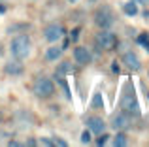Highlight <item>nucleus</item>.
<instances>
[{
  "label": "nucleus",
  "mask_w": 149,
  "mask_h": 147,
  "mask_svg": "<svg viewBox=\"0 0 149 147\" xmlns=\"http://www.w3.org/2000/svg\"><path fill=\"white\" fill-rule=\"evenodd\" d=\"M11 55L15 57V59H26V57L30 55V51H32V42H30V38L26 36V34H19V36H15L13 40H11Z\"/></svg>",
  "instance_id": "obj_1"
},
{
  "label": "nucleus",
  "mask_w": 149,
  "mask_h": 147,
  "mask_svg": "<svg viewBox=\"0 0 149 147\" xmlns=\"http://www.w3.org/2000/svg\"><path fill=\"white\" fill-rule=\"evenodd\" d=\"M95 23L98 28H109L115 23V13L109 6H98L95 11Z\"/></svg>",
  "instance_id": "obj_2"
},
{
  "label": "nucleus",
  "mask_w": 149,
  "mask_h": 147,
  "mask_svg": "<svg viewBox=\"0 0 149 147\" xmlns=\"http://www.w3.org/2000/svg\"><path fill=\"white\" fill-rule=\"evenodd\" d=\"M32 91H34V94H36L38 98H49V96L55 92L53 81H51L49 77H44V76H40L36 81H34V85H32Z\"/></svg>",
  "instance_id": "obj_3"
},
{
  "label": "nucleus",
  "mask_w": 149,
  "mask_h": 147,
  "mask_svg": "<svg viewBox=\"0 0 149 147\" xmlns=\"http://www.w3.org/2000/svg\"><path fill=\"white\" fill-rule=\"evenodd\" d=\"M121 107L123 111H127L128 115H140V106H138V100H136L134 91L127 89L121 96Z\"/></svg>",
  "instance_id": "obj_4"
},
{
  "label": "nucleus",
  "mask_w": 149,
  "mask_h": 147,
  "mask_svg": "<svg viewBox=\"0 0 149 147\" xmlns=\"http://www.w3.org/2000/svg\"><path fill=\"white\" fill-rule=\"evenodd\" d=\"M96 45L102 49H108V51H111V49L117 47V36L113 32H109L108 28H102V32L96 34Z\"/></svg>",
  "instance_id": "obj_5"
},
{
  "label": "nucleus",
  "mask_w": 149,
  "mask_h": 147,
  "mask_svg": "<svg viewBox=\"0 0 149 147\" xmlns=\"http://www.w3.org/2000/svg\"><path fill=\"white\" fill-rule=\"evenodd\" d=\"M62 36H64V28L61 25H57V23H51V25H47L44 28V38L47 42H57Z\"/></svg>",
  "instance_id": "obj_6"
},
{
  "label": "nucleus",
  "mask_w": 149,
  "mask_h": 147,
  "mask_svg": "<svg viewBox=\"0 0 149 147\" xmlns=\"http://www.w3.org/2000/svg\"><path fill=\"white\" fill-rule=\"evenodd\" d=\"M111 128L113 130H125L128 128V125H130V117H128L127 111H119V113L111 115Z\"/></svg>",
  "instance_id": "obj_7"
},
{
  "label": "nucleus",
  "mask_w": 149,
  "mask_h": 147,
  "mask_svg": "<svg viewBox=\"0 0 149 147\" xmlns=\"http://www.w3.org/2000/svg\"><path fill=\"white\" fill-rule=\"evenodd\" d=\"M123 62L127 64L130 70H134V72H138L140 68H142V60H140V57L136 55V53H132V51H127L123 55Z\"/></svg>",
  "instance_id": "obj_8"
},
{
  "label": "nucleus",
  "mask_w": 149,
  "mask_h": 147,
  "mask_svg": "<svg viewBox=\"0 0 149 147\" xmlns=\"http://www.w3.org/2000/svg\"><path fill=\"white\" fill-rule=\"evenodd\" d=\"M74 59H76V62H79V64H89L93 57H91V53H89L87 47L77 45V47L74 49Z\"/></svg>",
  "instance_id": "obj_9"
},
{
  "label": "nucleus",
  "mask_w": 149,
  "mask_h": 147,
  "mask_svg": "<svg viewBox=\"0 0 149 147\" xmlns=\"http://www.w3.org/2000/svg\"><path fill=\"white\" fill-rule=\"evenodd\" d=\"M6 74L8 76H21L23 72H25V66H23V62H19V60H10V62H6Z\"/></svg>",
  "instance_id": "obj_10"
},
{
  "label": "nucleus",
  "mask_w": 149,
  "mask_h": 147,
  "mask_svg": "<svg viewBox=\"0 0 149 147\" xmlns=\"http://www.w3.org/2000/svg\"><path fill=\"white\" fill-rule=\"evenodd\" d=\"M87 128L91 130V132H95V134H100V132H104L106 125H104V121H102L100 117H89L87 119Z\"/></svg>",
  "instance_id": "obj_11"
},
{
  "label": "nucleus",
  "mask_w": 149,
  "mask_h": 147,
  "mask_svg": "<svg viewBox=\"0 0 149 147\" xmlns=\"http://www.w3.org/2000/svg\"><path fill=\"white\" fill-rule=\"evenodd\" d=\"M61 55H62V47H58V45H51L45 51V59L47 60H57L61 59Z\"/></svg>",
  "instance_id": "obj_12"
},
{
  "label": "nucleus",
  "mask_w": 149,
  "mask_h": 147,
  "mask_svg": "<svg viewBox=\"0 0 149 147\" xmlns=\"http://www.w3.org/2000/svg\"><path fill=\"white\" fill-rule=\"evenodd\" d=\"M76 68L72 66V62L70 60H64V62H61L57 66V72H55V76H64V74H74Z\"/></svg>",
  "instance_id": "obj_13"
},
{
  "label": "nucleus",
  "mask_w": 149,
  "mask_h": 147,
  "mask_svg": "<svg viewBox=\"0 0 149 147\" xmlns=\"http://www.w3.org/2000/svg\"><path fill=\"white\" fill-rule=\"evenodd\" d=\"M123 11L128 15V17H134V15H138V6H136V2H125L123 4Z\"/></svg>",
  "instance_id": "obj_14"
},
{
  "label": "nucleus",
  "mask_w": 149,
  "mask_h": 147,
  "mask_svg": "<svg viewBox=\"0 0 149 147\" xmlns=\"http://www.w3.org/2000/svg\"><path fill=\"white\" fill-rule=\"evenodd\" d=\"M111 144L115 145V147H125V145L128 144V140H127V136H125V134H117V136H113Z\"/></svg>",
  "instance_id": "obj_15"
},
{
  "label": "nucleus",
  "mask_w": 149,
  "mask_h": 147,
  "mask_svg": "<svg viewBox=\"0 0 149 147\" xmlns=\"http://www.w3.org/2000/svg\"><path fill=\"white\" fill-rule=\"evenodd\" d=\"M93 107H96V110H98V107H104V100H102L100 92H96L95 98H93Z\"/></svg>",
  "instance_id": "obj_16"
},
{
  "label": "nucleus",
  "mask_w": 149,
  "mask_h": 147,
  "mask_svg": "<svg viewBox=\"0 0 149 147\" xmlns=\"http://www.w3.org/2000/svg\"><path fill=\"white\" fill-rule=\"evenodd\" d=\"M108 140H109V136H108V134L100 132V136L96 138V145H104V144H106V141H108Z\"/></svg>",
  "instance_id": "obj_17"
},
{
  "label": "nucleus",
  "mask_w": 149,
  "mask_h": 147,
  "mask_svg": "<svg viewBox=\"0 0 149 147\" xmlns=\"http://www.w3.org/2000/svg\"><path fill=\"white\" fill-rule=\"evenodd\" d=\"M91 130H83V134H81V141H83V144H89V141H91Z\"/></svg>",
  "instance_id": "obj_18"
},
{
  "label": "nucleus",
  "mask_w": 149,
  "mask_h": 147,
  "mask_svg": "<svg viewBox=\"0 0 149 147\" xmlns=\"http://www.w3.org/2000/svg\"><path fill=\"white\" fill-rule=\"evenodd\" d=\"M147 42H149V34H147V32H142V34H140V36H138V44L146 45Z\"/></svg>",
  "instance_id": "obj_19"
},
{
  "label": "nucleus",
  "mask_w": 149,
  "mask_h": 147,
  "mask_svg": "<svg viewBox=\"0 0 149 147\" xmlns=\"http://www.w3.org/2000/svg\"><path fill=\"white\" fill-rule=\"evenodd\" d=\"M77 38H79V28H74V30H72V34H70V40L76 42Z\"/></svg>",
  "instance_id": "obj_20"
},
{
  "label": "nucleus",
  "mask_w": 149,
  "mask_h": 147,
  "mask_svg": "<svg viewBox=\"0 0 149 147\" xmlns=\"http://www.w3.org/2000/svg\"><path fill=\"white\" fill-rule=\"evenodd\" d=\"M53 144H55V145H61V147H66V145H68L64 140H62V138H55V141H53Z\"/></svg>",
  "instance_id": "obj_21"
},
{
  "label": "nucleus",
  "mask_w": 149,
  "mask_h": 147,
  "mask_svg": "<svg viewBox=\"0 0 149 147\" xmlns=\"http://www.w3.org/2000/svg\"><path fill=\"white\" fill-rule=\"evenodd\" d=\"M40 144H42V145H49V147H51V145H55L53 141L49 140V138H42V140H40Z\"/></svg>",
  "instance_id": "obj_22"
},
{
  "label": "nucleus",
  "mask_w": 149,
  "mask_h": 147,
  "mask_svg": "<svg viewBox=\"0 0 149 147\" xmlns=\"http://www.w3.org/2000/svg\"><path fill=\"white\" fill-rule=\"evenodd\" d=\"M111 70H113V74H119V72H121L119 64H117V62H113V64H111Z\"/></svg>",
  "instance_id": "obj_23"
},
{
  "label": "nucleus",
  "mask_w": 149,
  "mask_h": 147,
  "mask_svg": "<svg viewBox=\"0 0 149 147\" xmlns=\"http://www.w3.org/2000/svg\"><path fill=\"white\" fill-rule=\"evenodd\" d=\"M38 141L36 140H32V138H30V140H26V145H36Z\"/></svg>",
  "instance_id": "obj_24"
},
{
  "label": "nucleus",
  "mask_w": 149,
  "mask_h": 147,
  "mask_svg": "<svg viewBox=\"0 0 149 147\" xmlns=\"http://www.w3.org/2000/svg\"><path fill=\"white\" fill-rule=\"evenodd\" d=\"M68 45H70V40H64V44H62V51H64V49H68Z\"/></svg>",
  "instance_id": "obj_25"
},
{
  "label": "nucleus",
  "mask_w": 149,
  "mask_h": 147,
  "mask_svg": "<svg viewBox=\"0 0 149 147\" xmlns=\"http://www.w3.org/2000/svg\"><path fill=\"white\" fill-rule=\"evenodd\" d=\"M4 11H6V6H2V4H0V13H4Z\"/></svg>",
  "instance_id": "obj_26"
},
{
  "label": "nucleus",
  "mask_w": 149,
  "mask_h": 147,
  "mask_svg": "<svg viewBox=\"0 0 149 147\" xmlns=\"http://www.w3.org/2000/svg\"><path fill=\"white\" fill-rule=\"evenodd\" d=\"M143 17H146V19H149V11H147V10L143 11Z\"/></svg>",
  "instance_id": "obj_27"
},
{
  "label": "nucleus",
  "mask_w": 149,
  "mask_h": 147,
  "mask_svg": "<svg viewBox=\"0 0 149 147\" xmlns=\"http://www.w3.org/2000/svg\"><path fill=\"white\" fill-rule=\"evenodd\" d=\"M143 47H146V51L149 53V42H147V44H146V45H143Z\"/></svg>",
  "instance_id": "obj_28"
},
{
  "label": "nucleus",
  "mask_w": 149,
  "mask_h": 147,
  "mask_svg": "<svg viewBox=\"0 0 149 147\" xmlns=\"http://www.w3.org/2000/svg\"><path fill=\"white\" fill-rule=\"evenodd\" d=\"M2 53H4V49H2V44H0V57H2Z\"/></svg>",
  "instance_id": "obj_29"
},
{
  "label": "nucleus",
  "mask_w": 149,
  "mask_h": 147,
  "mask_svg": "<svg viewBox=\"0 0 149 147\" xmlns=\"http://www.w3.org/2000/svg\"><path fill=\"white\" fill-rule=\"evenodd\" d=\"M70 2H77V0H70Z\"/></svg>",
  "instance_id": "obj_30"
}]
</instances>
